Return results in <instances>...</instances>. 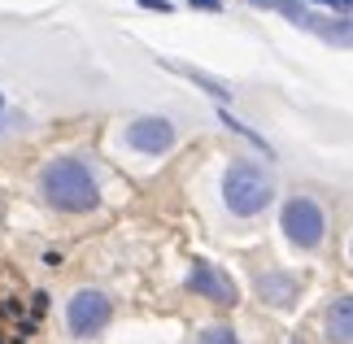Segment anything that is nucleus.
Segmentation results:
<instances>
[{
    "instance_id": "1",
    "label": "nucleus",
    "mask_w": 353,
    "mask_h": 344,
    "mask_svg": "<svg viewBox=\"0 0 353 344\" xmlns=\"http://www.w3.org/2000/svg\"><path fill=\"white\" fill-rule=\"evenodd\" d=\"M39 192L57 214H92L101 205V183L83 157H57L39 170Z\"/></svg>"
},
{
    "instance_id": "2",
    "label": "nucleus",
    "mask_w": 353,
    "mask_h": 344,
    "mask_svg": "<svg viewBox=\"0 0 353 344\" xmlns=\"http://www.w3.org/2000/svg\"><path fill=\"white\" fill-rule=\"evenodd\" d=\"M275 201V179L266 166H257L249 157H236L232 166L223 170V205L236 218H257L266 214V205Z\"/></svg>"
},
{
    "instance_id": "3",
    "label": "nucleus",
    "mask_w": 353,
    "mask_h": 344,
    "mask_svg": "<svg viewBox=\"0 0 353 344\" xmlns=\"http://www.w3.org/2000/svg\"><path fill=\"white\" fill-rule=\"evenodd\" d=\"M279 227H283V240H288L292 249L314 253V249H323V240H327V210H323L314 196H305V192H292L279 210Z\"/></svg>"
},
{
    "instance_id": "4",
    "label": "nucleus",
    "mask_w": 353,
    "mask_h": 344,
    "mask_svg": "<svg viewBox=\"0 0 353 344\" xmlns=\"http://www.w3.org/2000/svg\"><path fill=\"white\" fill-rule=\"evenodd\" d=\"M114 323V301L101 292V287H79L65 305V327H70L74 340H92L101 336L105 327Z\"/></svg>"
},
{
    "instance_id": "5",
    "label": "nucleus",
    "mask_w": 353,
    "mask_h": 344,
    "mask_svg": "<svg viewBox=\"0 0 353 344\" xmlns=\"http://www.w3.org/2000/svg\"><path fill=\"white\" fill-rule=\"evenodd\" d=\"M188 287H192L196 296H205L210 305H236V301H240L236 279L219 266V261H210V257H196L192 266H188Z\"/></svg>"
},
{
    "instance_id": "6",
    "label": "nucleus",
    "mask_w": 353,
    "mask_h": 344,
    "mask_svg": "<svg viewBox=\"0 0 353 344\" xmlns=\"http://www.w3.org/2000/svg\"><path fill=\"white\" fill-rule=\"evenodd\" d=\"M253 287H257V296L266 301L270 310H279V314H288V310H296V301H301V292H305V279L301 274H292V270H257L253 274Z\"/></svg>"
},
{
    "instance_id": "7",
    "label": "nucleus",
    "mask_w": 353,
    "mask_h": 344,
    "mask_svg": "<svg viewBox=\"0 0 353 344\" xmlns=\"http://www.w3.org/2000/svg\"><path fill=\"white\" fill-rule=\"evenodd\" d=\"M122 140H127V148H135V153H144V157H161L166 148H174V122L157 118V114H144L127 127Z\"/></svg>"
},
{
    "instance_id": "8",
    "label": "nucleus",
    "mask_w": 353,
    "mask_h": 344,
    "mask_svg": "<svg viewBox=\"0 0 353 344\" xmlns=\"http://www.w3.org/2000/svg\"><path fill=\"white\" fill-rule=\"evenodd\" d=\"M323 340L327 344H353V301L336 296L323 310Z\"/></svg>"
},
{
    "instance_id": "9",
    "label": "nucleus",
    "mask_w": 353,
    "mask_h": 344,
    "mask_svg": "<svg viewBox=\"0 0 353 344\" xmlns=\"http://www.w3.org/2000/svg\"><path fill=\"white\" fill-rule=\"evenodd\" d=\"M249 5H257V9H275V13H283L292 26H305V31H319V13L314 9H305L301 0H249Z\"/></svg>"
},
{
    "instance_id": "10",
    "label": "nucleus",
    "mask_w": 353,
    "mask_h": 344,
    "mask_svg": "<svg viewBox=\"0 0 353 344\" xmlns=\"http://www.w3.org/2000/svg\"><path fill=\"white\" fill-rule=\"evenodd\" d=\"M166 70H174V74H183V79H192L196 88H205L214 101H232V88L223 83V79H214V74H205V70H192V65H183V61H161Z\"/></svg>"
},
{
    "instance_id": "11",
    "label": "nucleus",
    "mask_w": 353,
    "mask_h": 344,
    "mask_svg": "<svg viewBox=\"0 0 353 344\" xmlns=\"http://www.w3.org/2000/svg\"><path fill=\"white\" fill-rule=\"evenodd\" d=\"M196 344H240V332L232 323H210V327H201Z\"/></svg>"
},
{
    "instance_id": "12",
    "label": "nucleus",
    "mask_w": 353,
    "mask_h": 344,
    "mask_svg": "<svg viewBox=\"0 0 353 344\" xmlns=\"http://www.w3.org/2000/svg\"><path fill=\"white\" fill-rule=\"evenodd\" d=\"M188 5H196V9H210V13H219V9H223V0H188Z\"/></svg>"
},
{
    "instance_id": "13",
    "label": "nucleus",
    "mask_w": 353,
    "mask_h": 344,
    "mask_svg": "<svg viewBox=\"0 0 353 344\" xmlns=\"http://www.w3.org/2000/svg\"><path fill=\"white\" fill-rule=\"evenodd\" d=\"M140 5H144V9H161V13H170V9H174L170 0H140Z\"/></svg>"
},
{
    "instance_id": "14",
    "label": "nucleus",
    "mask_w": 353,
    "mask_h": 344,
    "mask_svg": "<svg viewBox=\"0 0 353 344\" xmlns=\"http://www.w3.org/2000/svg\"><path fill=\"white\" fill-rule=\"evenodd\" d=\"M0 118H5V96H0ZM0 131H5V122H0Z\"/></svg>"
},
{
    "instance_id": "15",
    "label": "nucleus",
    "mask_w": 353,
    "mask_h": 344,
    "mask_svg": "<svg viewBox=\"0 0 353 344\" xmlns=\"http://www.w3.org/2000/svg\"><path fill=\"white\" fill-rule=\"evenodd\" d=\"M292 344H305V340H292Z\"/></svg>"
}]
</instances>
